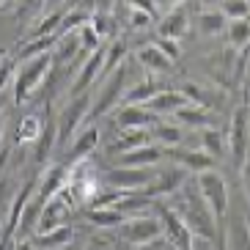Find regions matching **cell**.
<instances>
[{"label": "cell", "mask_w": 250, "mask_h": 250, "mask_svg": "<svg viewBox=\"0 0 250 250\" xmlns=\"http://www.w3.org/2000/svg\"><path fill=\"white\" fill-rule=\"evenodd\" d=\"M176 195V201H173V212L179 214L184 220V226L190 228L192 236H198V239H209L212 242L214 236H217V226H214V217L212 209L204 204V198H201V192H173Z\"/></svg>", "instance_id": "1"}, {"label": "cell", "mask_w": 250, "mask_h": 250, "mask_svg": "<svg viewBox=\"0 0 250 250\" xmlns=\"http://www.w3.org/2000/svg\"><path fill=\"white\" fill-rule=\"evenodd\" d=\"M52 69H55L52 66V52L33 55V58L22 61V69L14 72V102L22 104V102H28L39 88H44Z\"/></svg>", "instance_id": "2"}, {"label": "cell", "mask_w": 250, "mask_h": 250, "mask_svg": "<svg viewBox=\"0 0 250 250\" xmlns=\"http://www.w3.org/2000/svg\"><path fill=\"white\" fill-rule=\"evenodd\" d=\"M195 187H198L201 198H204V204L212 209L214 217H226V212H228L226 179H223L214 168H209V170H201L198 176H195Z\"/></svg>", "instance_id": "3"}, {"label": "cell", "mask_w": 250, "mask_h": 250, "mask_svg": "<svg viewBox=\"0 0 250 250\" xmlns=\"http://www.w3.org/2000/svg\"><path fill=\"white\" fill-rule=\"evenodd\" d=\"M124 91H126V66L121 63L118 69H113V72L104 77L102 88H99L94 104H91V118H99L110 110V107H116L118 99L124 96Z\"/></svg>", "instance_id": "4"}, {"label": "cell", "mask_w": 250, "mask_h": 250, "mask_svg": "<svg viewBox=\"0 0 250 250\" xmlns=\"http://www.w3.org/2000/svg\"><path fill=\"white\" fill-rule=\"evenodd\" d=\"M228 151L236 168H242L245 160L250 157V110L239 107L231 118V129H228Z\"/></svg>", "instance_id": "5"}, {"label": "cell", "mask_w": 250, "mask_h": 250, "mask_svg": "<svg viewBox=\"0 0 250 250\" xmlns=\"http://www.w3.org/2000/svg\"><path fill=\"white\" fill-rule=\"evenodd\" d=\"M157 217H160L162 223V231H165V239H168L170 248H176V250H187L192 248V234H190V228L184 226V220L179 217L170 206L165 204H157Z\"/></svg>", "instance_id": "6"}, {"label": "cell", "mask_w": 250, "mask_h": 250, "mask_svg": "<svg viewBox=\"0 0 250 250\" xmlns=\"http://www.w3.org/2000/svg\"><path fill=\"white\" fill-rule=\"evenodd\" d=\"M118 231L129 245H146L162 234V223L157 214H135L132 220H126Z\"/></svg>", "instance_id": "7"}, {"label": "cell", "mask_w": 250, "mask_h": 250, "mask_svg": "<svg viewBox=\"0 0 250 250\" xmlns=\"http://www.w3.org/2000/svg\"><path fill=\"white\" fill-rule=\"evenodd\" d=\"M151 179L154 176L148 173V168H124V165H116V168L107 173V184H110L113 190H121V192L146 190Z\"/></svg>", "instance_id": "8"}, {"label": "cell", "mask_w": 250, "mask_h": 250, "mask_svg": "<svg viewBox=\"0 0 250 250\" xmlns=\"http://www.w3.org/2000/svg\"><path fill=\"white\" fill-rule=\"evenodd\" d=\"M104 55H107L104 47H99V50H94L91 55H85V61H83L80 69H77V77L72 80V96L85 94V91L96 83V77L104 72Z\"/></svg>", "instance_id": "9"}, {"label": "cell", "mask_w": 250, "mask_h": 250, "mask_svg": "<svg viewBox=\"0 0 250 250\" xmlns=\"http://www.w3.org/2000/svg\"><path fill=\"white\" fill-rule=\"evenodd\" d=\"M88 110H91L88 96L85 94L72 96V102L66 104V110L61 113V118H58V140H66V138H72V135H77V129H80V124L85 121Z\"/></svg>", "instance_id": "10"}, {"label": "cell", "mask_w": 250, "mask_h": 250, "mask_svg": "<svg viewBox=\"0 0 250 250\" xmlns=\"http://www.w3.org/2000/svg\"><path fill=\"white\" fill-rule=\"evenodd\" d=\"M165 157L173 160V165L184 168L187 173H201V170L214 168V157L206 154L204 148H182V146H170L165 151Z\"/></svg>", "instance_id": "11"}, {"label": "cell", "mask_w": 250, "mask_h": 250, "mask_svg": "<svg viewBox=\"0 0 250 250\" xmlns=\"http://www.w3.org/2000/svg\"><path fill=\"white\" fill-rule=\"evenodd\" d=\"M184 184H187V170L173 165V168L160 170V173L148 182V187L143 192H146L148 198H162V195H173L176 190H182Z\"/></svg>", "instance_id": "12"}, {"label": "cell", "mask_w": 250, "mask_h": 250, "mask_svg": "<svg viewBox=\"0 0 250 250\" xmlns=\"http://www.w3.org/2000/svg\"><path fill=\"white\" fill-rule=\"evenodd\" d=\"M154 124H157V116L146 104H124L116 113V126L121 132L124 129H151Z\"/></svg>", "instance_id": "13"}, {"label": "cell", "mask_w": 250, "mask_h": 250, "mask_svg": "<svg viewBox=\"0 0 250 250\" xmlns=\"http://www.w3.org/2000/svg\"><path fill=\"white\" fill-rule=\"evenodd\" d=\"M162 160H165V148L154 146V143H146V146L132 148L126 154H118V165H124V168H154Z\"/></svg>", "instance_id": "14"}, {"label": "cell", "mask_w": 250, "mask_h": 250, "mask_svg": "<svg viewBox=\"0 0 250 250\" xmlns=\"http://www.w3.org/2000/svg\"><path fill=\"white\" fill-rule=\"evenodd\" d=\"M179 126H190V129H209V126H217L220 118L214 116V110L209 107H198V104H187L182 110L173 113Z\"/></svg>", "instance_id": "15"}, {"label": "cell", "mask_w": 250, "mask_h": 250, "mask_svg": "<svg viewBox=\"0 0 250 250\" xmlns=\"http://www.w3.org/2000/svg\"><path fill=\"white\" fill-rule=\"evenodd\" d=\"M66 173H69L66 165H52V168H47L44 176L39 179V184H36V198L44 201V204L50 198H55L63 190V184H66Z\"/></svg>", "instance_id": "16"}, {"label": "cell", "mask_w": 250, "mask_h": 250, "mask_svg": "<svg viewBox=\"0 0 250 250\" xmlns=\"http://www.w3.org/2000/svg\"><path fill=\"white\" fill-rule=\"evenodd\" d=\"M187 104H192V102L182 94V91H165L162 88L146 107L154 113V116H168V113H176V110H182V107H187Z\"/></svg>", "instance_id": "17"}, {"label": "cell", "mask_w": 250, "mask_h": 250, "mask_svg": "<svg viewBox=\"0 0 250 250\" xmlns=\"http://www.w3.org/2000/svg\"><path fill=\"white\" fill-rule=\"evenodd\" d=\"M99 146V129H96L94 124H85L77 132V138L72 140V148H69V154H72V162L77 160H85V157L94 151V148Z\"/></svg>", "instance_id": "18"}, {"label": "cell", "mask_w": 250, "mask_h": 250, "mask_svg": "<svg viewBox=\"0 0 250 250\" xmlns=\"http://www.w3.org/2000/svg\"><path fill=\"white\" fill-rule=\"evenodd\" d=\"M85 217L96 228H121L126 223V214L118 212L116 206H91Z\"/></svg>", "instance_id": "19"}, {"label": "cell", "mask_w": 250, "mask_h": 250, "mask_svg": "<svg viewBox=\"0 0 250 250\" xmlns=\"http://www.w3.org/2000/svg\"><path fill=\"white\" fill-rule=\"evenodd\" d=\"M146 143H151V135H148V129H124L121 132V138L113 143L107 151H113V154H126V151H132V148H140L146 146Z\"/></svg>", "instance_id": "20"}, {"label": "cell", "mask_w": 250, "mask_h": 250, "mask_svg": "<svg viewBox=\"0 0 250 250\" xmlns=\"http://www.w3.org/2000/svg\"><path fill=\"white\" fill-rule=\"evenodd\" d=\"M77 52H80V39H77V30L58 36V42H55V47H52V66H61V63L72 61Z\"/></svg>", "instance_id": "21"}, {"label": "cell", "mask_w": 250, "mask_h": 250, "mask_svg": "<svg viewBox=\"0 0 250 250\" xmlns=\"http://www.w3.org/2000/svg\"><path fill=\"white\" fill-rule=\"evenodd\" d=\"M69 239H72V228H69V226H58V228H52V231L36 234L33 245H36L39 250H61V248H66V245H69Z\"/></svg>", "instance_id": "22"}, {"label": "cell", "mask_w": 250, "mask_h": 250, "mask_svg": "<svg viewBox=\"0 0 250 250\" xmlns=\"http://www.w3.org/2000/svg\"><path fill=\"white\" fill-rule=\"evenodd\" d=\"M160 91H162V85H157L154 80H140L138 85L126 88L121 99H124V104H148Z\"/></svg>", "instance_id": "23"}, {"label": "cell", "mask_w": 250, "mask_h": 250, "mask_svg": "<svg viewBox=\"0 0 250 250\" xmlns=\"http://www.w3.org/2000/svg\"><path fill=\"white\" fill-rule=\"evenodd\" d=\"M226 25L228 20L223 17L220 8H206L198 14V33H204V36H220V33H226Z\"/></svg>", "instance_id": "24"}, {"label": "cell", "mask_w": 250, "mask_h": 250, "mask_svg": "<svg viewBox=\"0 0 250 250\" xmlns=\"http://www.w3.org/2000/svg\"><path fill=\"white\" fill-rule=\"evenodd\" d=\"M138 61H140V66H146L148 72H170V63H173L170 58L162 55L157 44L140 47V50H138Z\"/></svg>", "instance_id": "25"}, {"label": "cell", "mask_w": 250, "mask_h": 250, "mask_svg": "<svg viewBox=\"0 0 250 250\" xmlns=\"http://www.w3.org/2000/svg\"><path fill=\"white\" fill-rule=\"evenodd\" d=\"M55 143H58V121H47V124L42 126V135L36 138V151H33L39 165L50 157V151L55 148Z\"/></svg>", "instance_id": "26"}, {"label": "cell", "mask_w": 250, "mask_h": 250, "mask_svg": "<svg viewBox=\"0 0 250 250\" xmlns=\"http://www.w3.org/2000/svg\"><path fill=\"white\" fill-rule=\"evenodd\" d=\"M187 28H190L187 14H184V11H170V14H165V20L160 22V36L176 39V42H179V39L187 33Z\"/></svg>", "instance_id": "27"}, {"label": "cell", "mask_w": 250, "mask_h": 250, "mask_svg": "<svg viewBox=\"0 0 250 250\" xmlns=\"http://www.w3.org/2000/svg\"><path fill=\"white\" fill-rule=\"evenodd\" d=\"M179 91H182L192 104H198V107H209V110H212L214 104H217V94H212V88L198 85V83H184Z\"/></svg>", "instance_id": "28"}, {"label": "cell", "mask_w": 250, "mask_h": 250, "mask_svg": "<svg viewBox=\"0 0 250 250\" xmlns=\"http://www.w3.org/2000/svg\"><path fill=\"white\" fill-rule=\"evenodd\" d=\"M226 39L234 50H245L250 44V20H231L226 25Z\"/></svg>", "instance_id": "29"}, {"label": "cell", "mask_w": 250, "mask_h": 250, "mask_svg": "<svg viewBox=\"0 0 250 250\" xmlns=\"http://www.w3.org/2000/svg\"><path fill=\"white\" fill-rule=\"evenodd\" d=\"M42 126H44V121L36 113L25 116L20 121V126H17V143H36V138L42 135Z\"/></svg>", "instance_id": "30"}, {"label": "cell", "mask_w": 250, "mask_h": 250, "mask_svg": "<svg viewBox=\"0 0 250 250\" xmlns=\"http://www.w3.org/2000/svg\"><path fill=\"white\" fill-rule=\"evenodd\" d=\"M201 132V148L206 154H212L214 160L226 154V140L220 138V129L217 126H209V129H198Z\"/></svg>", "instance_id": "31"}, {"label": "cell", "mask_w": 250, "mask_h": 250, "mask_svg": "<svg viewBox=\"0 0 250 250\" xmlns=\"http://www.w3.org/2000/svg\"><path fill=\"white\" fill-rule=\"evenodd\" d=\"M151 129H154V138L160 140L162 146H182V140H184V132H182V126L179 124H160V121H157L154 126H151Z\"/></svg>", "instance_id": "32"}, {"label": "cell", "mask_w": 250, "mask_h": 250, "mask_svg": "<svg viewBox=\"0 0 250 250\" xmlns=\"http://www.w3.org/2000/svg\"><path fill=\"white\" fill-rule=\"evenodd\" d=\"M77 39H80V50L85 52V55H91L94 50H99V47H102V36H99V33H96L88 22L77 28Z\"/></svg>", "instance_id": "33"}, {"label": "cell", "mask_w": 250, "mask_h": 250, "mask_svg": "<svg viewBox=\"0 0 250 250\" xmlns=\"http://www.w3.org/2000/svg\"><path fill=\"white\" fill-rule=\"evenodd\" d=\"M220 11L228 22H231V20H248L250 17V0H223Z\"/></svg>", "instance_id": "34"}, {"label": "cell", "mask_w": 250, "mask_h": 250, "mask_svg": "<svg viewBox=\"0 0 250 250\" xmlns=\"http://www.w3.org/2000/svg\"><path fill=\"white\" fill-rule=\"evenodd\" d=\"M124 55H126V47L121 44V42H116V44L107 50V55H104V74H110L113 69L121 66V63H124Z\"/></svg>", "instance_id": "35"}, {"label": "cell", "mask_w": 250, "mask_h": 250, "mask_svg": "<svg viewBox=\"0 0 250 250\" xmlns=\"http://www.w3.org/2000/svg\"><path fill=\"white\" fill-rule=\"evenodd\" d=\"M88 25L99 33V36H110L113 30H116V25H113V17L110 14H91Z\"/></svg>", "instance_id": "36"}, {"label": "cell", "mask_w": 250, "mask_h": 250, "mask_svg": "<svg viewBox=\"0 0 250 250\" xmlns=\"http://www.w3.org/2000/svg\"><path fill=\"white\" fill-rule=\"evenodd\" d=\"M157 47H160V52L165 55V58H170V61H176L179 55H182V47H179V42L176 39H165V36H160L154 42Z\"/></svg>", "instance_id": "37"}, {"label": "cell", "mask_w": 250, "mask_h": 250, "mask_svg": "<svg viewBox=\"0 0 250 250\" xmlns=\"http://www.w3.org/2000/svg\"><path fill=\"white\" fill-rule=\"evenodd\" d=\"M11 77H14V61L3 55V58H0V91L11 83Z\"/></svg>", "instance_id": "38"}, {"label": "cell", "mask_w": 250, "mask_h": 250, "mask_svg": "<svg viewBox=\"0 0 250 250\" xmlns=\"http://www.w3.org/2000/svg\"><path fill=\"white\" fill-rule=\"evenodd\" d=\"M126 3H129V8H135V11H146V14H151V17L157 14L154 0H126Z\"/></svg>", "instance_id": "39"}, {"label": "cell", "mask_w": 250, "mask_h": 250, "mask_svg": "<svg viewBox=\"0 0 250 250\" xmlns=\"http://www.w3.org/2000/svg\"><path fill=\"white\" fill-rule=\"evenodd\" d=\"M129 20H132L135 28H146V25L151 22V14H146V11H135L132 8V17H129Z\"/></svg>", "instance_id": "40"}, {"label": "cell", "mask_w": 250, "mask_h": 250, "mask_svg": "<svg viewBox=\"0 0 250 250\" xmlns=\"http://www.w3.org/2000/svg\"><path fill=\"white\" fill-rule=\"evenodd\" d=\"M168 248V239H151V242H146V245H135V250H165Z\"/></svg>", "instance_id": "41"}, {"label": "cell", "mask_w": 250, "mask_h": 250, "mask_svg": "<svg viewBox=\"0 0 250 250\" xmlns=\"http://www.w3.org/2000/svg\"><path fill=\"white\" fill-rule=\"evenodd\" d=\"M242 182H245V192H248V198H250V157L242 165Z\"/></svg>", "instance_id": "42"}, {"label": "cell", "mask_w": 250, "mask_h": 250, "mask_svg": "<svg viewBox=\"0 0 250 250\" xmlns=\"http://www.w3.org/2000/svg\"><path fill=\"white\" fill-rule=\"evenodd\" d=\"M39 3H42V0H20V14H28V11H33Z\"/></svg>", "instance_id": "43"}, {"label": "cell", "mask_w": 250, "mask_h": 250, "mask_svg": "<svg viewBox=\"0 0 250 250\" xmlns=\"http://www.w3.org/2000/svg\"><path fill=\"white\" fill-rule=\"evenodd\" d=\"M14 250H39V248L30 242V239H17V242H14Z\"/></svg>", "instance_id": "44"}, {"label": "cell", "mask_w": 250, "mask_h": 250, "mask_svg": "<svg viewBox=\"0 0 250 250\" xmlns=\"http://www.w3.org/2000/svg\"><path fill=\"white\" fill-rule=\"evenodd\" d=\"M3 129H6V121H3V116H0V135H3Z\"/></svg>", "instance_id": "45"}, {"label": "cell", "mask_w": 250, "mask_h": 250, "mask_svg": "<svg viewBox=\"0 0 250 250\" xmlns=\"http://www.w3.org/2000/svg\"><path fill=\"white\" fill-rule=\"evenodd\" d=\"M0 226H6V217H3V214H0Z\"/></svg>", "instance_id": "46"}, {"label": "cell", "mask_w": 250, "mask_h": 250, "mask_svg": "<svg viewBox=\"0 0 250 250\" xmlns=\"http://www.w3.org/2000/svg\"><path fill=\"white\" fill-rule=\"evenodd\" d=\"M170 3H173V6H179V3H184V0H170Z\"/></svg>", "instance_id": "47"}, {"label": "cell", "mask_w": 250, "mask_h": 250, "mask_svg": "<svg viewBox=\"0 0 250 250\" xmlns=\"http://www.w3.org/2000/svg\"><path fill=\"white\" fill-rule=\"evenodd\" d=\"M165 250H176V248H170V245H168V248H165Z\"/></svg>", "instance_id": "48"}, {"label": "cell", "mask_w": 250, "mask_h": 250, "mask_svg": "<svg viewBox=\"0 0 250 250\" xmlns=\"http://www.w3.org/2000/svg\"><path fill=\"white\" fill-rule=\"evenodd\" d=\"M3 3H6V0H0V6H3Z\"/></svg>", "instance_id": "49"}, {"label": "cell", "mask_w": 250, "mask_h": 250, "mask_svg": "<svg viewBox=\"0 0 250 250\" xmlns=\"http://www.w3.org/2000/svg\"><path fill=\"white\" fill-rule=\"evenodd\" d=\"M187 250H195V248H187Z\"/></svg>", "instance_id": "50"}]
</instances>
